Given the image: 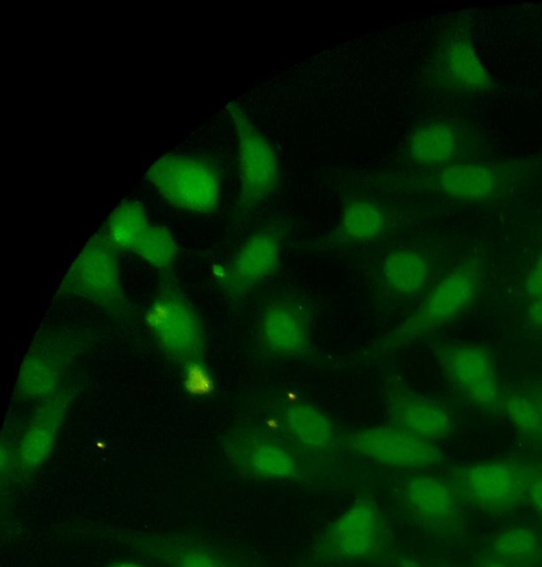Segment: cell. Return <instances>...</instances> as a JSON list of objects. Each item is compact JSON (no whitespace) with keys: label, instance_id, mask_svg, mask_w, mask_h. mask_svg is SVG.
<instances>
[{"label":"cell","instance_id":"cell-14","mask_svg":"<svg viewBox=\"0 0 542 567\" xmlns=\"http://www.w3.org/2000/svg\"><path fill=\"white\" fill-rule=\"evenodd\" d=\"M520 167L475 161H459L440 167L436 188L448 197L483 202L502 195L514 183Z\"/></svg>","mask_w":542,"mask_h":567},{"label":"cell","instance_id":"cell-22","mask_svg":"<svg viewBox=\"0 0 542 567\" xmlns=\"http://www.w3.org/2000/svg\"><path fill=\"white\" fill-rule=\"evenodd\" d=\"M386 228V214L381 204L365 198L351 199L343 208L334 240L343 244L364 243L378 238Z\"/></svg>","mask_w":542,"mask_h":567},{"label":"cell","instance_id":"cell-20","mask_svg":"<svg viewBox=\"0 0 542 567\" xmlns=\"http://www.w3.org/2000/svg\"><path fill=\"white\" fill-rule=\"evenodd\" d=\"M285 431L312 456L327 453L334 442L333 426L323 412L305 402L289 404L282 412Z\"/></svg>","mask_w":542,"mask_h":567},{"label":"cell","instance_id":"cell-1","mask_svg":"<svg viewBox=\"0 0 542 567\" xmlns=\"http://www.w3.org/2000/svg\"><path fill=\"white\" fill-rule=\"evenodd\" d=\"M223 453L241 476L264 483H298L309 478L314 457L254 430H239L225 439Z\"/></svg>","mask_w":542,"mask_h":567},{"label":"cell","instance_id":"cell-2","mask_svg":"<svg viewBox=\"0 0 542 567\" xmlns=\"http://www.w3.org/2000/svg\"><path fill=\"white\" fill-rule=\"evenodd\" d=\"M482 267L472 259L452 268L418 307L385 339V348L409 343L447 324L462 313L476 298Z\"/></svg>","mask_w":542,"mask_h":567},{"label":"cell","instance_id":"cell-26","mask_svg":"<svg viewBox=\"0 0 542 567\" xmlns=\"http://www.w3.org/2000/svg\"><path fill=\"white\" fill-rule=\"evenodd\" d=\"M139 258L155 268H168L178 254L170 230L164 225L150 224L134 250Z\"/></svg>","mask_w":542,"mask_h":567},{"label":"cell","instance_id":"cell-17","mask_svg":"<svg viewBox=\"0 0 542 567\" xmlns=\"http://www.w3.org/2000/svg\"><path fill=\"white\" fill-rule=\"evenodd\" d=\"M259 331L264 349L274 355H298L310 347L305 311L289 299L273 301L264 309Z\"/></svg>","mask_w":542,"mask_h":567},{"label":"cell","instance_id":"cell-9","mask_svg":"<svg viewBox=\"0 0 542 567\" xmlns=\"http://www.w3.org/2000/svg\"><path fill=\"white\" fill-rule=\"evenodd\" d=\"M531 476L519 467L503 462L475 464L457 468L451 485L457 494L486 511L502 512L517 506Z\"/></svg>","mask_w":542,"mask_h":567},{"label":"cell","instance_id":"cell-18","mask_svg":"<svg viewBox=\"0 0 542 567\" xmlns=\"http://www.w3.org/2000/svg\"><path fill=\"white\" fill-rule=\"evenodd\" d=\"M394 426L428 441L444 440L454 431V420L441 404L413 396L395 395L388 404Z\"/></svg>","mask_w":542,"mask_h":567},{"label":"cell","instance_id":"cell-31","mask_svg":"<svg viewBox=\"0 0 542 567\" xmlns=\"http://www.w3.org/2000/svg\"><path fill=\"white\" fill-rule=\"evenodd\" d=\"M481 567H511L500 558L487 559L482 563Z\"/></svg>","mask_w":542,"mask_h":567},{"label":"cell","instance_id":"cell-5","mask_svg":"<svg viewBox=\"0 0 542 567\" xmlns=\"http://www.w3.org/2000/svg\"><path fill=\"white\" fill-rule=\"evenodd\" d=\"M118 249L104 228L92 236L69 267L59 292L85 299L110 312L125 306Z\"/></svg>","mask_w":542,"mask_h":567},{"label":"cell","instance_id":"cell-30","mask_svg":"<svg viewBox=\"0 0 542 567\" xmlns=\"http://www.w3.org/2000/svg\"><path fill=\"white\" fill-rule=\"evenodd\" d=\"M527 318L533 327L542 328V298L530 300Z\"/></svg>","mask_w":542,"mask_h":567},{"label":"cell","instance_id":"cell-8","mask_svg":"<svg viewBox=\"0 0 542 567\" xmlns=\"http://www.w3.org/2000/svg\"><path fill=\"white\" fill-rule=\"evenodd\" d=\"M436 352L444 375L460 395L486 410L497 405L498 377L488 349L477 343L445 342Z\"/></svg>","mask_w":542,"mask_h":567},{"label":"cell","instance_id":"cell-29","mask_svg":"<svg viewBox=\"0 0 542 567\" xmlns=\"http://www.w3.org/2000/svg\"><path fill=\"white\" fill-rule=\"evenodd\" d=\"M527 494L533 507L542 514V476L531 478Z\"/></svg>","mask_w":542,"mask_h":567},{"label":"cell","instance_id":"cell-24","mask_svg":"<svg viewBox=\"0 0 542 567\" xmlns=\"http://www.w3.org/2000/svg\"><path fill=\"white\" fill-rule=\"evenodd\" d=\"M149 225L144 206L125 199L111 212L104 230L118 250L134 252Z\"/></svg>","mask_w":542,"mask_h":567},{"label":"cell","instance_id":"cell-10","mask_svg":"<svg viewBox=\"0 0 542 567\" xmlns=\"http://www.w3.org/2000/svg\"><path fill=\"white\" fill-rule=\"evenodd\" d=\"M346 445L357 455L385 466L424 470L441 460L438 446L397 426H372L351 433Z\"/></svg>","mask_w":542,"mask_h":567},{"label":"cell","instance_id":"cell-25","mask_svg":"<svg viewBox=\"0 0 542 567\" xmlns=\"http://www.w3.org/2000/svg\"><path fill=\"white\" fill-rule=\"evenodd\" d=\"M501 403L507 419L519 433L542 437V411L531 394L512 391L504 394Z\"/></svg>","mask_w":542,"mask_h":567},{"label":"cell","instance_id":"cell-21","mask_svg":"<svg viewBox=\"0 0 542 567\" xmlns=\"http://www.w3.org/2000/svg\"><path fill=\"white\" fill-rule=\"evenodd\" d=\"M460 137L456 126L446 121H431L420 125L411 134L408 152L424 165L446 166L456 162Z\"/></svg>","mask_w":542,"mask_h":567},{"label":"cell","instance_id":"cell-11","mask_svg":"<svg viewBox=\"0 0 542 567\" xmlns=\"http://www.w3.org/2000/svg\"><path fill=\"white\" fill-rule=\"evenodd\" d=\"M399 504L417 526L437 535H448L458 525V494L451 483L427 474L407 477L399 488Z\"/></svg>","mask_w":542,"mask_h":567},{"label":"cell","instance_id":"cell-32","mask_svg":"<svg viewBox=\"0 0 542 567\" xmlns=\"http://www.w3.org/2000/svg\"><path fill=\"white\" fill-rule=\"evenodd\" d=\"M108 567H143L134 561H119V563H115Z\"/></svg>","mask_w":542,"mask_h":567},{"label":"cell","instance_id":"cell-7","mask_svg":"<svg viewBox=\"0 0 542 567\" xmlns=\"http://www.w3.org/2000/svg\"><path fill=\"white\" fill-rule=\"evenodd\" d=\"M238 144L239 206L250 207L267 198L278 185L279 158L272 143L236 102L227 104Z\"/></svg>","mask_w":542,"mask_h":567},{"label":"cell","instance_id":"cell-6","mask_svg":"<svg viewBox=\"0 0 542 567\" xmlns=\"http://www.w3.org/2000/svg\"><path fill=\"white\" fill-rule=\"evenodd\" d=\"M145 321L171 359L186 364L204 359L207 344L202 322L194 306L176 288L166 287L155 295Z\"/></svg>","mask_w":542,"mask_h":567},{"label":"cell","instance_id":"cell-15","mask_svg":"<svg viewBox=\"0 0 542 567\" xmlns=\"http://www.w3.org/2000/svg\"><path fill=\"white\" fill-rule=\"evenodd\" d=\"M434 73L440 86L455 92L476 94L491 85V75L470 37L459 30L440 42Z\"/></svg>","mask_w":542,"mask_h":567},{"label":"cell","instance_id":"cell-19","mask_svg":"<svg viewBox=\"0 0 542 567\" xmlns=\"http://www.w3.org/2000/svg\"><path fill=\"white\" fill-rule=\"evenodd\" d=\"M64 355L59 348L39 346L31 349L24 357L15 381V392L23 398H49L59 389L63 369Z\"/></svg>","mask_w":542,"mask_h":567},{"label":"cell","instance_id":"cell-28","mask_svg":"<svg viewBox=\"0 0 542 567\" xmlns=\"http://www.w3.org/2000/svg\"><path fill=\"white\" fill-rule=\"evenodd\" d=\"M523 292L530 300L542 298V254L535 259L524 279Z\"/></svg>","mask_w":542,"mask_h":567},{"label":"cell","instance_id":"cell-16","mask_svg":"<svg viewBox=\"0 0 542 567\" xmlns=\"http://www.w3.org/2000/svg\"><path fill=\"white\" fill-rule=\"evenodd\" d=\"M281 249L278 237L270 230L250 236L228 262L221 285L231 296L246 292L280 267Z\"/></svg>","mask_w":542,"mask_h":567},{"label":"cell","instance_id":"cell-12","mask_svg":"<svg viewBox=\"0 0 542 567\" xmlns=\"http://www.w3.org/2000/svg\"><path fill=\"white\" fill-rule=\"evenodd\" d=\"M135 554L164 567H242L196 537L149 532H115Z\"/></svg>","mask_w":542,"mask_h":567},{"label":"cell","instance_id":"cell-33","mask_svg":"<svg viewBox=\"0 0 542 567\" xmlns=\"http://www.w3.org/2000/svg\"><path fill=\"white\" fill-rule=\"evenodd\" d=\"M531 395L535 399V401L538 402V404L542 411V390H538V391L531 393Z\"/></svg>","mask_w":542,"mask_h":567},{"label":"cell","instance_id":"cell-13","mask_svg":"<svg viewBox=\"0 0 542 567\" xmlns=\"http://www.w3.org/2000/svg\"><path fill=\"white\" fill-rule=\"evenodd\" d=\"M70 394L58 390L45 399L24 431L10 461L1 462V475L27 477L51 455L67 411Z\"/></svg>","mask_w":542,"mask_h":567},{"label":"cell","instance_id":"cell-4","mask_svg":"<svg viewBox=\"0 0 542 567\" xmlns=\"http://www.w3.org/2000/svg\"><path fill=\"white\" fill-rule=\"evenodd\" d=\"M145 176L168 204L180 210L209 214L219 205L220 178L204 158L168 153L155 159Z\"/></svg>","mask_w":542,"mask_h":567},{"label":"cell","instance_id":"cell-27","mask_svg":"<svg viewBox=\"0 0 542 567\" xmlns=\"http://www.w3.org/2000/svg\"><path fill=\"white\" fill-rule=\"evenodd\" d=\"M492 549L500 559L525 560L538 551L539 539L531 529L514 527L497 535Z\"/></svg>","mask_w":542,"mask_h":567},{"label":"cell","instance_id":"cell-23","mask_svg":"<svg viewBox=\"0 0 542 567\" xmlns=\"http://www.w3.org/2000/svg\"><path fill=\"white\" fill-rule=\"evenodd\" d=\"M429 275L427 258L414 249H397L382 265V279L393 293L413 296L421 290Z\"/></svg>","mask_w":542,"mask_h":567},{"label":"cell","instance_id":"cell-3","mask_svg":"<svg viewBox=\"0 0 542 567\" xmlns=\"http://www.w3.org/2000/svg\"><path fill=\"white\" fill-rule=\"evenodd\" d=\"M385 529L376 501L358 497L331 522L313 545V557L321 564L365 563L379 557Z\"/></svg>","mask_w":542,"mask_h":567}]
</instances>
